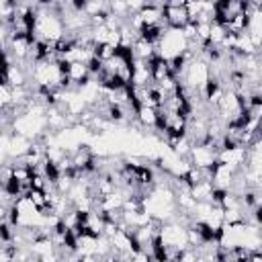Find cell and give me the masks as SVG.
<instances>
[{"label":"cell","instance_id":"1","mask_svg":"<svg viewBox=\"0 0 262 262\" xmlns=\"http://www.w3.org/2000/svg\"><path fill=\"white\" fill-rule=\"evenodd\" d=\"M186 47H188V41H186V37L182 35V31H180V29H170V27H166L164 35H162L160 41L156 43V55H160V57H164V59H172V57L184 53Z\"/></svg>","mask_w":262,"mask_h":262},{"label":"cell","instance_id":"2","mask_svg":"<svg viewBox=\"0 0 262 262\" xmlns=\"http://www.w3.org/2000/svg\"><path fill=\"white\" fill-rule=\"evenodd\" d=\"M160 239L164 242L166 248H174V250L186 248V246H188L186 225H182V223L176 221V219L162 221V225H160Z\"/></svg>","mask_w":262,"mask_h":262},{"label":"cell","instance_id":"3","mask_svg":"<svg viewBox=\"0 0 262 262\" xmlns=\"http://www.w3.org/2000/svg\"><path fill=\"white\" fill-rule=\"evenodd\" d=\"M209 63L205 61V59H201V57H192L190 61H188V66H186V70H184V74H182V84H186L188 88H203L207 82H209Z\"/></svg>","mask_w":262,"mask_h":262},{"label":"cell","instance_id":"4","mask_svg":"<svg viewBox=\"0 0 262 262\" xmlns=\"http://www.w3.org/2000/svg\"><path fill=\"white\" fill-rule=\"evenodd\" d=\"M188 162L192 166L199 168H211L217 162V149L213 145H205V143H194L188 151Z\"/></svg>","mask_w":262,"mask_h":262},{"label":"cell","instance_id":"5","mask_svg":"<svg viewBox=\"0 0 262 262\" xmlns=\"http://www.w3.org/2000/svg\"><path fill=\"white\" fill-rule=\"evenodd\" d=\"M188 12H186V6H170V4H164L162 6V23L170 29H182L186 23H188Z\"/></svg>","mask_w":262,"mask_h":262},{"label":"cell","instance_id":"6","mask_svg":"<svg viewBox=\"0 0 262 262\" xmlns=\"http://www.w3.org/2000/svg\"><path fill=\"white\" fill-rule=\"evenodd\" d=\"M141 18L143 25H158L162 23V6H156V4H143L139 10H135Z\"/></svg>","mask_w":262,"mask_h":262},{"label":"cell","instance_id":"7","mask_svg":"<svg viewBox=\"0 0 262 262\" xmlns=\"http://www.w3.org/2000/svg\"><path fill=\"white\" fill-rule=\"evenodd\" d=\"M131 51H133V59H151L156 55V45L143 41L141 37H135L131 43Z\"/></svg>","mask_w":262,"mask_h":262},{"label":"cell","instance_id":"8","mask_svg":"<svg viewBox=\"0 0 262 262\" xmlns=\"http://www.w3.org/2000/svg\"><path fill=\"white\" fill-rule=\"evenodd\" d=\"M10 108V86L6 82H0V113Z\"/></svg>","mask_w":262,"mask_h":262},{"label":"cell","instance_id":"9","mask_svg":"<svg viewBox=\"0 0 262 262\" xmlns=\"http://www.w3.org/2000/svg\"><path fill=\"white\" fill-rule=\"evenodd\" d=\"M6 37H8V27L0 25V53L6 49Z\"/></svg>","mask_w":262,"mask_h":262},{"label":"cell","instance_id":"10","mask_svg":"<svg viewBox=\"0 0 262 262\" xmlns=\"http://www.w3.org/2000/svg\"><path fill=\"white\" fill-rule=\"evenodd\" d=\"M4 221H8V205L0 203V223H4Z\"/></svg>","mask_w":262,"mask_h":262}]
</instances>
